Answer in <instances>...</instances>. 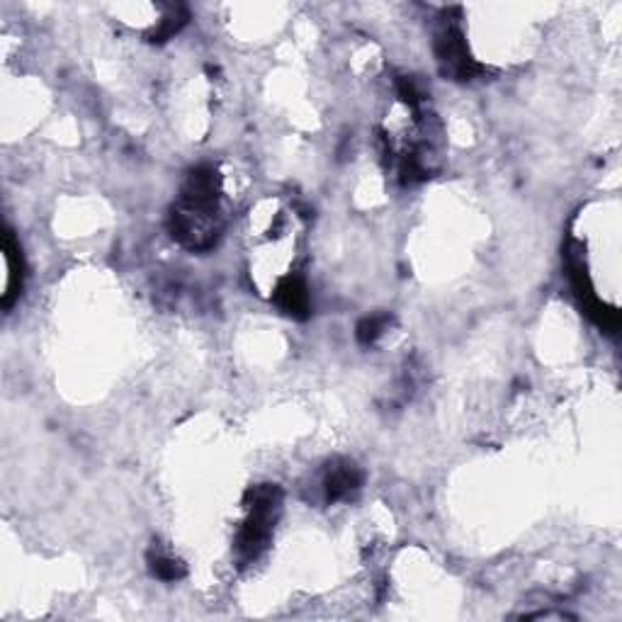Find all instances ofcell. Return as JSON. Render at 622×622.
<instances>
[{
  "label": "cell",
  "mask_w": 622,
  "mask_h": 622,
  "mask_svg": "<svg viewBox=\"0 0 622 622\" xmlns=\"http://www.w3.org/2000/svg\"><path fill=\"white\" fill-rule=\"evenodd\" d=\"M224 229L222 186L214 168L190 173L170 212V234L190 251H210Z\"/></svg>",
  "instance_id": "6da1fadb"
},
{
  "label": "cell",
  "mask_w": 622,
  "mask_h": 622,
  "mask_svg": "<svg viewBox=\"0 0 622 622\" xmlns=\"http://www.w3.org/2000/svg\"><path fill=\"white\" fill-rule=\"evenodd\" d=\"M280 513V491L275 487H258L251 491L246 521L238 530L236 549L244 562H253L260 557V552L268 547L275 521Z\"/></svg>",
  "instance_id": "7a4b0ae2"
},
{
  "label": "cell",
  "mask_w": 622,
  "mask_h": 622,
  "mask_svg": "<svg viewBox=\"0 0 622 622\" xmlns=\"http://www.w3.org/2000/svg\"><path fill=\"white\" fill-rule=\"evenodd\" d=\"M152 567H154V574L158 576V579H164V581H176V579H180L182 574H186L182 564L170 555H158Z\"/></svg>",
  "instance_id": "277c9868"
},
{
  "label": "cell",
  "mask_w": 622,
  "mask_h": 622,
  "mask_svg": "<svg viewBox=\"0 0 622 622\" xmlns=\"http://www.w3.org/2000/svg\"><path fill=\"white\" fill-rule=\"evenodd\" d=\"M360 487V471L355 469L353 465H341V467H333L329 471V477L324 481V489H326V499L329 501H341L348 497L351 491H355Z\"/></svg>",
  "instance_id": "3957f363"
}]
</instances>
